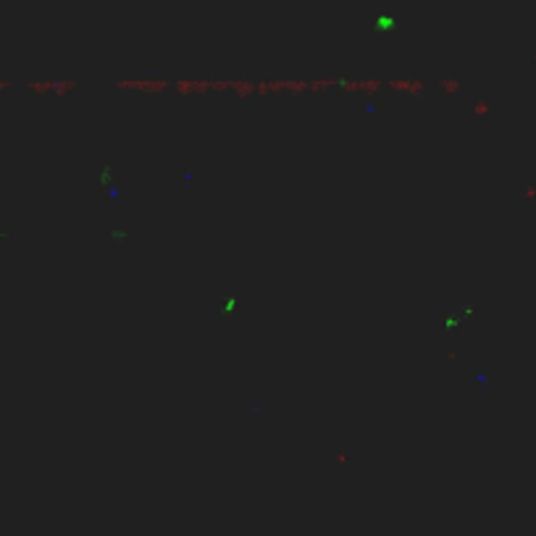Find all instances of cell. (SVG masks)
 <instances>
[{"mask_svg":"<svg viewBox=\"0 0 536 536\" xmlns=\"http://www.w3.org/2000/svg\"><path fill=\"white\" fill-rule=\"evenodd\" d=\"M436 87H439L444 95H457L463 89V82L457 79V76H442V79L436 82Z\"/></svg>","mask_w":536,"mask_h":536,"instance_id":"5b68a950","label":"cell"},{"mask_svg":"<svg viewBox=\"0 0 536 536\" xmlns=\"http://www.w3.org/2000/svg\"><path fill=\"white\" fill-rule=\"evenodd\" d=\"M27 89H29V92H37V95L53 92L56 97H60V100H63L66 95H71L74 89H79V84L71 82V79H48V82H29Z\"/></svg>","mask_w":536,"mask_h":536,"instance_id":"3957f363","label":"cell"},{"mask_svg":"<svg viewBox=\"0 0 536 536\" xmlns=\"http://www.w3.org/2000/svg\"><path fill=\"white\" fill-rule=\"evenodd\" d=\"M526 197H528V200H531V197H536V184H534V181L526 187Z\"/></svg>","mask_w":536,"mask_h":536,"instance_id":"52a82bcc","label":"cell"},{"mask_svg":"<svg viewBox=\"0 0 536 536\" xmlns=\"http://www.w3.org/2000/svg\"><path fill=\"white\" fill-rule=\"evenodd\" d=\"M387 87L394 89V92H405L410 97H423L426 92V82L418 79V76H392V79H387Z\"/></svg>","mask_w":536,"mask_h":536,"instance_id":"277c9868","label":"cell"},{"mask_svg":"<svg viewBox=\"0 0 536 536\" xmlns=\"http://www.w3.org/2000/svg\"><path fill=\"white\" fill-rule=\"evenodd\" d=\"M168 87H174L171 79H152V76H121V79H116V89H134V92L145 95L166 92Z\"/></svg>","mask_w":536,"mask_h":536,"instance_id":"7a4b0ae2","label":"cell"},{"mask_svg":"<svg viewBox=\"0 0 536 536\" xmlns=\"http://www.w3.org/2000/svg\"><path fill=\"white\" fill-rule=\"evenodd\" d=\"M0 89H8V82H0Z\"/></svg>","mask_w":536,"mask_h":536,"instance_id":"ba28073f","label":"cell"},{"mask_svg":"<svg viewBox=\"0 0 536 536\" xmlns=\"http://www.w3.org/2000/svg\"><path fill=\"white\" fill-rule=\"evenodd\" d=\"M473 113H476V116H489V113H492V105H489V100H478V103H473Z\"/></svg>","mask_w":536,"mask_h":536,"instance_id":"8992f818","label":"cell"},{"mask_svg":"<svg viewBox=\"0 0 536 536\" xmlns=\"http://www.w3.org/2000/svg\"><path fill=\"white\" fill-rule=\"evenodd\" d=\"M310 92L308 79L300 76H271V79L255 82V97H279V95H292L302 97Z\"/></svg>","mask_w":536,"mask_h":536,"instance_id":"6da1fadb","label":"cell"}]
</instances>
